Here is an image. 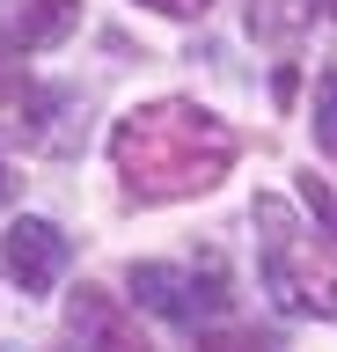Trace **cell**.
I'll return each mask as SVG.
<instances>
[{
  "instance_id": "cell-6",
  "label": "cell",
  "mask_w": 337,
  "mask_h": 352,
  "mask_svg": "<svg viewBox=\"0 0 337 352\" xmlns=\"http://www.w3.org/2000/svg\"><path fill=\"white\" fill-rule=\"evenodd\" d=\"M81 0H0V52H51L73 37Z\"/></svg>"
},
{
  "instance_id": "cell-12",
  "label": "cell",
  "mask_w": 337,
  "mask_h": 352,
  "mask_svg": "<svg viewBox=\"0 0 337 352\" xmlns=\"http://www.w3.org/2000/svg\"><path fill=\"white\" fill-rule=\"evenodd\" d=\"M323 8H330V15H337V0H323Z\"/></svg>"
},
{
  "instance_id": "cell-3",
  "label": "cell",
  "mask_w": 337,
  "mask_h": 352,
  "mask_svg": "<svg viewBox=\"0 0 337 352\" xmlns=\"http://www.w3.org/2000/svg\"><path fill=\"white\" fill-rule=\"evenodd\" d=\"M125 286H132L139 308H154V316H169V323H205V316L227 308L220 264H205V272L198 264H132Z\"/></svg>"
},
{
  "instance_id": "cell-10",
  "label": "cell",
  "mask_w": 337,
  "mask_h": 352,
  "mask_svg": "<svg viewBox=\"0 0 337 352\" xmlns=\"http://www.w3.org/2000/svg\"><path fill=\"white\" fill-rule=\"evenodd\" d=\"M147 8H161V15H205L213 0H147Z\"/></svg>"
},
{
  "instance_id": "cell-7",
  "label": "cell",
  "mask_w": 337,
  "mask_h": 352,
  "mask_svg": "<svg viewBox=\"0 0 337 352\" xmlns=\"http://www.w3.org/2000/svg\"><path fill=\"white\" fill-rule=\"evenodd\" d=\"M315 147L337 162V66L315 81Z\"/></svg>"
},
{
  "instance_id": "cell-4",
  "label": "cell",
  "mask_w": 337,
  "mask_h": 352,
  "mask_svg": "<svg viewBox=\"0 0 337 352\" xmlns=\"http://www.w3.org/2000/svg\"><path fill=\"white\" fill-rule=\"evenodd\" d=\"M67 264H73V242L51 228V220L23 213L8 235H0V272L23 286V294H51V286L67 279Z\"/></svg>"
},
{
  "instance_id": "cell-9",
  "label": "cell",
  "mask_w": 337,
  "mask_h": 352,
  "mask_svg": "<svg viewBox=\"0 0 337 352\" xmlns=\"http://www.w3.org/2000/svg\"><path fill=\"white\" fill-rule=\"evenodd\" d=\"M301 198H308V213L323 220V235H337V191L323 184V176H301Z\"/></svg>"
},
{
  "instance_id": "cell-5",
  "label": "cell",
  "mask_w": 337,
  "mask_h": 352,
  "mask_svg": "<svg viewBox=\"0 0 337 352\" xmlns=\"http://www.w3.org/2000/svg\"><path fill=\"white\" fill-rule=\"evenodd\" d=\"M67 352H154L147 338H139L132 308L117 301V294H103V286H81L67 308Z\"/></svg>"
},
{
  "instance_id": "cell-8",
  "label": "cell",
  "mask_w": 337,
  "mask_h": 352,
  "mask_svg": "<svg viewBox=\"0 0 337 352\" xmlns=\"http://www.w3.org/2000/svg\"><path fill=\"white\" fill-rule=\"evenodd\" d=\"M191 352H271L257 330H198V345Z\"/></svg>"
},
{
  "instance_id": "cell-1",
  "label": "cell",
  "mask_w": 337,
  "mask_h": 352,
  "mask_svg": "<svg viewBox=\"0 0 337 352\" xmlns=\"http://www.w3.org/2000/svg\"><path fill=\"white\" fill-rule=\"evenodd\" d=\"M111 169L132 206H169V198H198L235 169V132L205 103L161 96L139 103L111 125Z\"/></svg>"
},
{
  "instance_id": "cell-11",
  "label": "cell",
  "mask_w": 337,
  "mask_h": 352,
  "mask_svg": "<svg viewBox=\"0 0 337 352\" xmlns=\"http://www.w3.org/2000/svg\"><path fill=\"white\" fill-rule=\"evenodd\" d=\"M15 198V169H8V154H0V206Z\"/></svg>"
},
{
  "instance_id": "cell-2",
  "label": "cell",
  "mask_w": 337,
  "mask_h": 352,
  "mask_svg": "<svg viewBox=\"0 0 337 352\" xmlns=\"http://www.w3.org/2000/svg\"><path fill=\"white\" fill-rule=\"evenodd\" d=\"M257 272H264V294L286 316H323L337 323V250L323 235H308L301 220L279 206V198H257Z\"/></svg>"
}]
</instances>
